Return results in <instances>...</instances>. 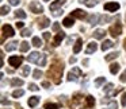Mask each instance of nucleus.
Here are the masks:
<instances>
[{"label":"nucleus","instance_id":"1","mask_svg":"<svg viewBox=\"0 0 126 109\" xmlns=\"http://www.w3.org/2000/svg\"><path fill=\"white\" fill-rule=\"evenodd\" d=\"M63 70H64V65H63V63L56 62L54 65H53L52 67L49 69V71H47V76L52 77L53 81H54L56 84H60V77H61V74H63Z\"/></svg>","mask_w":126,"mask_h":109},{"label":"nucleus","instance_id":"2","mask_svg":"<svg viewBox=\"0 0 126 109\" xmlns=\"http://www.w3.org/2000/svg\"><path fill=\"white\" fill-rule=\"evenodd\" d=\"M46 59L47 57L45 54H39L38 51H33L30 55L27 57V61L31 63H38L39 66H45L46 65Z\"/></svg>","mask_w":126,"mask_h":109},{"label":"nucleus","instance_id":"3","mask_svg":"<svg viewBox=\"0 0 126 109\" xmlns=\"http://www.w3.org/2000/svg\"><path fill=\"white\" fill-rule=\"evenodd\" d=\"M81 76H83V71L80 70L79 67H73V69H72V70L68 73V81L76 82L77 78H79V77H81Z\"/></svg>","mask_w":126,"mask_h":109},{"label":"nucleus","instance_id":"4","mask_svg":"<svg viewBox=\"0 0 126 109\" xmlns=\"http://www.w3.org/2000/svg\"><path fill=\"white\" fill-rule=\"evenodd\" d=\"M110 34H111L112 36H119L121 34H122V24L121 23H115L114 26H111L110 27Z\"/></svg>","mask_w":126,"mask_h":109},{"label":"nucleus","instance_id":"5","mask_svg":"<svg viewBox=\"0 0 126 109\" xmlns=\"http://www.w3.org/2000/svg\"><path fill=\"white\" fill-rule=\"evenodd\" d=\"M29 8H30V11L34 12V14H41V12H44V7H42L38 1H31Z\"/></svg>","mask_w":126,"mask_h":109},{"label":"nucleus","instance_id":"6","mask_svg":"<svg viewBox=\"0 0 126 109\" xmlns=\"http://www.w3.org/2000/svg\"><path fill=\"white\" fill-rule=\"evenodd\" d=\"M22 62H23V58L22 57H18V55L8 58V63H10V66H12V67H18V66H20V65H22Z\"/></svg>","mask_w":126,"mask_h":109},{"label":"nucleus","instance_id":"7","mask_svg":"<svg viewBox=\"0 0 126 109\" xmlns=\"http://www.w3.org/2000/svg\"><path fill=\"white\" fill-rule=\"evenodd\" d=\"M122 89H118V90H114V85L112 84H107L106 86H104V93H106L107 96H115L118 92H121Z\"/></svg>","mask_w":126,"mask_h":109},{"label":"nucleus","instance_id":"8","mask_svg":"<svg viewBox=\"0 0 126 109\" xmlns=\"http://www.w3.org/2000/svg\"><path fill=\"white\" fill-rule=\"evenodd\" d=\"M104 10L106 11H111V12H115L117 10H119V4L112 1V3H106L104 4Z\"/></svg>","mask_w":126,"mask_h":109},{"label":"nucleus","instance_id":"9","mask_svg":"<svg viewBox=\"0 0 126 109\" xmlns=\"http://www.w3.org/2000/svg\"><path fill=\"white\" fill-rule=\"evenodd\" d=\"M65 3V0H56V1H53L52 4H50V11H53V12H57V10L60 8L63 4Z\"/></svg>","mask_w":126,"mask_h":109},{"label":"nucleus","instance_id":"10","mask_svg":"<svg viewBox=\"0 0 126 109\" xmlns=\"http://www.w3.org/2000/svg\"><path fill=\"white\" fill-rule=\"evenodd\" d=\"M71 16L77 18V19H84V18H87V14H85V11H83V10H75Z\"/></svg>","mask_w":126,"mask_h":109},{"label":"nucleus","instance_id":"11","mask_svg":"<svg viewBox=\"0 0 126 109\" xmlns=\"http://www.w3.org/2000/svg\"><path fill=\"white\" fill-rule=\"evenodd\" d=\"M65 38V33H63V31H60V33H57V35L54 36V39H53V46H58V44L61 43V41Z\"/></svg>","mask_w":126,"mask_h":109},{"label":"nucleus","instance_id":"12","mask_svg":"<svg viewBox=\"0 0 126 109\" xmlns=\"http://www.w3.org/2000/svg\"><path fill=\"white\" fill-rule=\"evenodd\" d=\"M1 31H3V35H7V36H14V30H12L11 26L8 24H4L3 27H1Z\"/></svg>","mask_w":126,"mask_h":109},{"label":"nucleus","instance_id":"13","mask_svg":"<svg viewBox=\"0 0 126 109\" xmlns=\"http://www.w3.org/2000/svg\"><path fill=\"white\" fill-rule=\"evenodd\" d=\"M96 50H98V44H96L95 42H90V43L87 44V49H85V54H92Z\"/></svg>","mask_w":126,"mask_h":109},{"label":"nucleus","instance_id":"14","mask_svg":"<svg viewBox=\"0 0 126 109\" xmlns=\"http://www.w3.org/2000/svg\"><path fill=\"white\" fill-rule=\"evenodd\" d=\"M49 26H50V20L47 19V18L42 16L41 19L38 20V27L39 28H46V27H49Z\"/></svg>","mask_w":126,"mask_h":109},{"label":"nucleus","instance_id":"15","mask_svg":"<svg viewBox=\"0 0 126 109\" xmlns=\"http://www.w3.org/2000/svg\"><path fill=\"white\" fill-rule=\"evenodd\" d=\"M29 106H31V108H34V106H37L39 104V97H37V96H33V97L29 98Z\"/></svg>","mask_w":126,"mask_h":109},{"label":"nucleus","instance_id":"16","mask_svg":"<svg viewBox=\"0 0 126 109\" xmlns=\"http://www.w3.org/2000/svg\"><path fill=\"white\" fill-rule=\"evenodd\" d=\"M81 44H83V39L81 38H77L76 43H75V46H73V53H75V54H77V53L81 50Z\"/></svg>","mask_w":126,"mask_h":109},{"label":"nucleus","instance_id":"17","mask_svg":"<svg viewBox=\"0 0 126 109\" xmlns=\"http://www.w3.org/2000/svg\"><path fill=\"white\" fill-rule=\"evenodd\" d=\"M94 105H95V98H94L92 96L85 97V106H87V108H92Z\"/></svg>","mask_w":126,"mask_h":109},{"label":"nucleus","instance_id":"18","mask_svg":"<svg viewBox=\"0 0 126 109\" xmlns=\"http://www.w3.org/2000/svg\"><path fill=\"white\" fill-rule=\"evenodd\" d=\"M114 46V43H112L111 41H104L103 43H102V46H100V49L103 50V51H106V50H109V49H111V47Z\"/></svg>","mask_w":126,"mask_h":109},{"label":"nucleus","instance_id":"19","mask_svg":"<svg viewBox=\"0 0 126 109\" xmlns=\"http://www.w3.org/2000/svg\"><path fill=\"white\" fill-rule=\"evenodd\" d=\"M16 47H18V42H15V41L14 42H10V43L6 44V50H7V51H14Z\"/></svg>","mask_w":126,"mask_h":109},{"label":"nucleus","instance_id":"20","mask_svg":"<svg viewBox=\"0 0 126 109\" xmlns=\"http://www.w3.org/2000/svg\"><path fill=\"white\" fill-rule=\"evenodd\" d=\"M63 24L65 26V27H72V26L75 24V22H73V18H65V19L63 20Z\"/></svg>","mask_w":126,"mask_h":109},{"label":"nucleus","instance_id":"21","mask_svg":"<svg viewBox=\"0 0 126 109\" xmlns=\"http://www.w3.org/2000/svg\"><path fill=\"white\" fill-rule=\"evenodd\" d=\"M119 69H121V66L118 65V63H111V65H110V73L117 74L118 71H119Z\"/></svg>","mask_w":126,"mask_h":109},{"label":"nucleus","instance_id":"22","mask_svg":"<svg viewBox=\"0 0 126 109\" xmlns=\"http://www.w3.org/2000/svg\"><path fill=\"white\" fill-rule=\"evenodd\" d=\"M104 34H106L104 30H95L94 31V38L95 39H102L104 36Z\"/></svg>","mask_w":126,"mask_h":109},{"label":"nucleus","instance_id":"23","mask_svg":"<svg viewBox=\"0 0 126 109\" xmlns=\"http://www.w3.org/2000/svg\"><path fill=\"white\" fill-rule=\"evenodd\" d=\"M118 55H119V53H118V51H115V53H110L109 55H106V58H104V59H106L107 62H110V61L115 59V58H117Z\"/></svg>","mask_w":126,"mask_h":109},{"label":"nucleus","instance_id":"24","mask_svg":"<svg viewBox=\"0 0 126 109\" xmlns=\"http://www.w3.org/2000/svg\"><path fill=\"white\" fill-rule=\"evenodd\" d=\"M29 47H30V44H29V42L23 41L22 43H20V47H19V49H20V51H22V53H26V51L29 50Z\"/></svg>","mask_w":126,"mask_h":109},{"label":"nucleus","instance_id":"25","mask_svg":"<svg viewBox=\"0 0 126 109\" xmlns=\"http://www.w3.org/2000/svg\"><path fill=\"white\" fill-rule=\"evenodd\" d=\"M11 85H12V86H22L23 81H22V79H19V78H12L11 79Z\"/></svg>","mask_w":126,"mask_h":109},{"label":"nucleus","instance_id":"26","mask_svg":"<svg viewBox=\"0 0 126 109\" xmlns=\"http://www.w3.org/2000/svg\"><path fill=\"white\" fill-rule=\"evenodd\" d=\"M88 22H90L91 24H98V22H99V16H98V15H92V16L88 18Z\"/></svg>","mask_w":126,"mask_h":109},{"label":"nucleus","instance_id":"27","mask_svg":"<svg viewBox=\"0 0 126 109\" xmlns=\"http://www.w3.org/2000/svg\"><path fill=\"white\" fill-rule=\"evenodd\" d=\"M23 90L22 89H16V90H14V92H12V97L14 98H18V97H22L23 96Z\"/></svg>","mask_w":126,"mask_h":109},{"label":"nucleus","instance_id":"28","mask_svg":"<svg viewBox=\"0 0 126 109\" xmlns=\"http://www.w3.org/2000/svg\"><path fill=\"white\" fill-rule=\"evenodd\" d=\"M33 46H35V47H41L42 46V41L38 38V36H34L33 38Z\"/></svg>","mask_w":126,"mask_h":109},{"label":"nucleus","instance_id":"29","mask_svg":"<svg viewBox=\"0 0 126 109\" xmlns=\"http://www.w3.org/2000/svg\"><path fill=\"white\" fill-rule=\"evenodd\" d=\"M26 12L23 11V10H16V18H19V19H26Z\"/></svg>","mask_w":126,"mask_h":109},{"label":"nucleus","instance_id":"30","mask_svg":"<svg viewBox=\"0 0 126 109\" xmlns=\"http://www.w3.org/2000/svg\"><path fill=\"white\" fill-rule=\"evenodd\" d=\"M94 84H95V86H96V87H99L102 84H104V77H99V78H96Z\"/></svg>","mask_w":126,"mask_h":109},{"label":"nucleus","instance_id":"31","mask_svg":"<svg viewBox=\"0 0 126 109\" xmlns=\"http://www.w3.org/2000/svg\"><path fill=\"white\" fill-rule=\"evenodd\" d=\"M29 74H30V66H23V69H22V76H23V77H27Z\"/></svg>","mask_w":126,"mask_h":109},{"label":"nucleus","instance_id":"32","mask_svg":"<svg viewBox=\"0 0 126 109\" xmlns=\"http://www.w3.org/2000/svg\"><path fill=\"white\" fill-rule=\"evenodd\" d=\"M60 106L57 105V104H50V102H47V104H45V109H58Z\"/></svg>","mask_w":126,"mask_h":109},{"label":"nucleus","instance_id":"33","mask_svg":"<svg viewBox=\"0 0 126 109\" xmlns=\"http://www.w3.org/2000/svg\"><path fill=\"white\" fill-rule=\"evenodd\" d=\"M80 3H81V4L84 3L87 7H94V6H95V3H94L92 0H80Z\"/></svg>","mask_w":126,"mask_h":109},{"label":"nucleus","instance_id":"34","mask_svg":"<svg viewBox=\"0 0 126 109\" xmlns=\"http://www.w3.org/2000/svg\"><path fill=\"white\" fill-rule=\"evenodd\" d=\"M33 76H34V78H35V79H39L42 77V71L39 70V69H37V70H34Z\"/></svg>","mask_w":126,"mask_h":109},{"label":"nucleus","instance_id":"35","mask_svg":"<svg viewBox=\"0 0 126 109\" xmlns=\"http://www.w3.org/2000/svg\"><path fill=\"white\" fill-rule=\"evenodd\" d=\"M8 12H10V7H7V6L1 7V15H3V16H4V15H7Z\"/></svg>","mask_w":126,"mask_h":109},{"label":"nucleus","instance_id":"36","mask_svg":"<svg viewBox=\"0 0 126 109\" xmlns=\"http://www.w3.org/2000/svg\"><path fill=\"white\" fill-rule=\"evenodd\" d=\"M22 36H30L31 35V30H29V28H25V30L22 31V34H20Z\"/></svg>","mask_w":126,"mask_h":109},{"label":"nucleus","instance_id":"37","mask_svg":"<svg viewBox=\"0 0 126 109\" xmlns=\"http://www.w3.org/2000/svg\"><path fill=\"white\" fill-rule=\"evenodd\" d=\"M29 89H30L31 92H37V90H38V86H37L35 84H30L29 85Z\"/></svg>","mask_w":126,"mask_h":109},{"label":"nucleus","instance_id":"38","mask_svg":"<svg viewBox=\"0 0 126 109\" xmlns=\"http://www.w3.org/2000/svg\"><path fill=\"white\" fill-rule=\"evenodd\" d=\"M121 104H122V106H126V93H123V94H122V98H121Z\"/></svg>","mask_w":126,"mask_h":109},{"label":"nucleus","instance_id":"39","mask_svg":"<svg viewBox=\"0 0 126 109\" xmlns=\"http://www.w3.org/2000/svg\"><path fill=\"white\" fill-rule=\"evenodd\" d=\"M110 109H118V104L115 101H111L110 102Z\"/></svg>","mask_w":126,"mask_h":109},{"label":"nucleus","instance_id":"40","mask_svg":"<svg viewBox=\"0 0 126 109\" xmlns=\"http://www.w3.org/2000/svg\"><path fill=\"white\" fill-rule=\"evenodd\" d=\"M8 1H10L11 6H18V4L20 3V0H8Z\"/></svg>","mask_w":126,"mask_h":109},{"label":"nucleus","instance_id":"41","mask_svg":"<svg viewBox=\"0 0 126 109\" xmlns=\"http://www.w3.org/2000/svg\"><path fill=\"white\" fill-rule=\"evenodd\" d=\"M119 79H121V82H126V70L122 73V76H121Z\"/></svg>","mask_w":126,"mask_h":109},{"label":"nucleus","instance_id":"42","mask_svg":"<svg viewBox=\"0 0 126 109\" xmlns=\"http://www.w3.org/2000/svg\"><path fill=\"white\" fill-rule=\"evenodd\" d=\"M60 30V24H58V23H54V24H53V31H58Z\"/></svg>","mask_w":126,"mask_h":109},{"label":"nucleus","instance_id":"43","mask_svg":"<svg viewBox=\"0 0 126 109\" xmlns=\"http://www.w3.org/2000/svg\"><path fill=\"white\" fill-rule=\"evenodd\" d=\"M110 20H111L110 16H102V22H110Z\"/></svg>","mask_w":126,"mask_h":109},{"label":"nucleus","instance_id":"44","mask_svg":"<svg viewBox=\"0 0 126 109\" xmlns=\"http://www.w3.org/2000/svg\"><path fill=\"white\" fill-rule=\"evenodd\" d=\"M44 38L46 39V41H49L50 39V33H44Z\"/></svg>","mask_w":126,"mask_h":109},{"label":"nucleus","instance_id":"45","mask_svg":"<svg viewBox=\"0 0 126 109\" xmlns=\"http://www.w3.org/2000/svg\"><path fill=\"white\" fill-rule=\"evenodd\" d=\"M23 26H25V24H23L22 22H18V23H16V27H18V28H22Z\"/></svg>","mask_w":126,"mask_h":109},{"label":"nucleus","instance_id":"46","mask_svg":"<svg viewBox=\"0 0 126 109\" xmlns=\"http://www.w3.org/2000/svg\"><path fill=\"white\" fill-rule=\"evenodd\" d=\"M42 86H44V87H49L50 84H49V82H42Z\"/></svg>","mask_w":126,"mask_h":109},{"label":"nucleus","instance_id":"47","mask_svg":"<svg viewBox=\"0 0 126 109\" xmlns=\"http://www.w3.org/2000/svg\"><path fill=\"white\" fill-rule=\"evenodd\" d=\"M69 62H71V63H75V62H76V58H75V57H71V58H69Z\"/></svg>","mask_w":126,"mask_h":109},{"label":"nucleus","instance_id":"48","mask_svg":"<svg viewBox=\"0 0 126 109\" xmlns=\"http://www.w3.org/2000/svg\"><path fill=\"white\" fill-rule=\"evenodd\" d=\"M44 1H49V0H44Z\"/></svg>","mask_w":126,"mask_h":109}]
</instances>
